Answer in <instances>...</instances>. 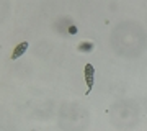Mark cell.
Wrapping results in <instances>:
<instances>
[{"label":"cell","mask_w":147,"mask_h":131,"mask_svg":"<svg viewBox=\"0 0 147 131\" xmlns=\"http://www.w3.org/2000/svg\"><path fill=\"white\" fill-rule=\"evenodd\" d=\"M84 74H85V82H87V90L90 92L92 87H93V80H95V69H93V66H92V64H87ZM88 92H87V94H88Z\"/></svg>","instance_id":"1"},{"label":"cell","mask_w":147,"mask_h":131,"mask_svg":"<svg viewBox=\"0 0 147 131\" xmlns=\"http://www.w3.org/2000/svg\"><path fill=\"white\" fill-rule=\"evenodd\" d=\"M26 49H28V41L20 43V44L13 49V52H11V59H16V58H20V56H23Z\"/></svg>","instance_id":"2"}]
</instances>
